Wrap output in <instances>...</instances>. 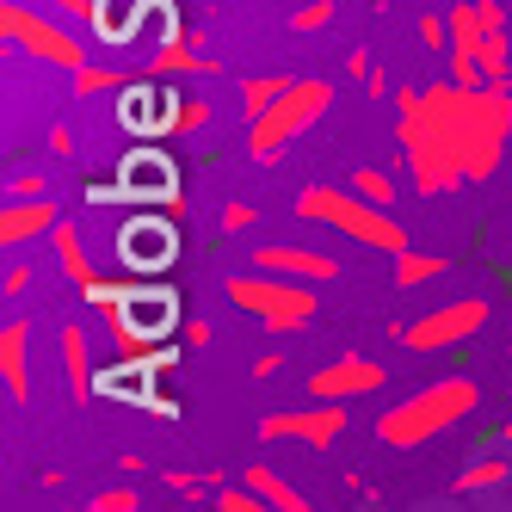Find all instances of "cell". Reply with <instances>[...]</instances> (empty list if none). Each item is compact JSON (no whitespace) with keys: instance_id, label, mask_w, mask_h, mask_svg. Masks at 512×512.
<instances>
[{"instance_id":"cell-20","label":"cell","mask_w":512,"mask_h":512,"mask_svg":"<svg viewBox=\"0 0 512 512\" xmlns=\"http://www.w3.org/2000/svg\"><path fill=\"white\" fill-rule=\"evenodd\" d=\"M241 482H253V494H260L266 506H278V512H303V506H309V500H303L297 488H290L278 469H266V463H253V469L241 475Z\"/></svg>"},{"instance_id":"cell-22","label":"cell","mask_w":512,"mask_h":512,"mask_svg":"<svg viewBox=\"0 0 512 512\" xmlns=\"http://www.w3.org/2000/svg\"><path fill=\"white\" fill-rule=\"evenodd\" d=\"M432 278H445V260L438 253H395V284H432Z\"/></svg>"},{"instance_id":"cell-13","label":"cell","mask_w":512,"mask_h":512,"mask_svg":"<svg viewBox=\"0 0 512 512\" xmlns=\"http://www.w3.org/2000/svg\"><path fill=\"white\" fill-rule=\"evenodd\" d=\"M118 321H130V327H142L149 340H167L173 327H179V297L173 290H130V303L124 309H112ZM105 315V321H112Z\"/></svg>"},{"instance_id":"cell-34","label":"cell","mask_w":512,"mask_h":512,"mask_svg":"<svg viewBox=\"0 0 512 512\" xmlns=\"http://www.w3.org/2000/svg\"><path fill=\"white\" fill-rule=\"evenodd\" d=\"M25 284H31V266H7V284H0V290H7V297H19Z\"/></svg>"},{"instance_id":"cell-1","label":"cell","mask_w":512,"mask_h":512,"mask_svg":"<svg viewBox=\"0 0 512 512\" xmlns=\"http://www.w3.org/2000/svg\"><path fill=\"white\" fill-rule=\"evenodd\" d=\"M506 130H512V87H463L438 81L426 93L401 87V161L426 198L463 186V179H494L506 161Z\"/></svg>"},{"instance_id":"cell-14","label":"cell","mask_w":512,"mask_h":512,"mask_svg":"<svg viewBox=\"0 0 512 512\" xmlns=\"http://www.w3.org/2000/svg\"><path fill=\"white\" fill-rule=\"evenodd\" d=\"M56 223H62V216H56L50 198H13L7 216H0V241H7V247H25L31 235H50Z\"/></svg>"},{"instance_id":"cell-27","label":"cell","mask_w":512,"mask_h":512,"mask_svg":"<svg viewBox=\"0 0 512 512\" xmlns=\"http://www.w3.org/2000/svg\"><path fill=\"white\" fill-rule=\"evenodd\" d=\"M93 512H136V488H105V494H93Z\"/></svg>"},{"instance_id":"cell-11","label":"cell","mask_w":512,"mask_h":512,"mask_svg":"<svg viewBox=\"0 0 512 512\" xmlns=\"http://www.w3.org/2000/svg\"><path fill=\"white\" fill-rule=\"evenodd\" d=\"M340 432H346V401H315V408L260 420V438H297V445H315V451H327Z\"/></svg>"},{"instance_id":"cell-10","label":"cell","mask_w":512,"mask_h":512,"mask_svg":"<svg viewBox=\"0 0 512 512\" xmlns=\"http://www.w3.org/2000/svg\"><path fill=\"white\" fill-rule=\"evenodd\" d=\"M383 383H389V371H383L377 358H364V352H340L334 364L309 371V395L315 401H352V395H371Z\"/></svg>"},{"instance_id":"cell-9","label":"cell","mask_w":512,"mask_h":512,"mask_svg":"<svg viewBox=\"0 0 512 512\" xmlns=\"http://www.w3.org/2000/svg\"><path fill=\"white\" fill-rule=\"evenodd\" d=\"M179 216L167 210V216H130V223L118 229V260L130 266V272H167L173 260H179Z\"/></svg>"},{"instance_id":"cell-2","label":"cell","mask_w":512,"mask_h":512,"mask_svg":"<svg viewBox=\"0 0 512 512\" xmlns=\"http://www.w3.org/2000/svg\"><path fill=\"white\" fill-rule=\"evenodd\" d=\"M463 414H475V383H469V377H438V383H426L420 395L395 401V408L377 420V438H383L389 451H420L426 438L451 432Z\"/></svg>"},{"instance_id":"cell-12","label":"cell","mask_w":512,"mask_h":512,"mask_svg":"<svg viewBox=\"0 0 512 512\" xmlns=\"http://www.w3.org/2000/svg\"><path fill=\"white\" fill-rule=\"evenodd\" d=\"M253 266H260V272H284V278H303V284H334V278H340V266L327 260V253H315V247H290V241H278V247H253Z\"/></svg>"},{"instance_id":"cell-7","label":"cell","mask_w":512,"mask_h":512,"mask_svg":"<svg viewBox=\"0 0 512 512\" xmlns=\"http://www.w3.org/2000/svg\"><path fill=\"white\" fill-rule=\"evenodd\" d=\"M87 204H167L173 216H186V198H179V173L167 155L155 149H136L118 167V186H93Z\"/></svg>"},{"instance_id":"cell-33","label":"cell","mask_w":512,"mask_h":512,"mask_svg":"<svg viewBox=\"0 0 512 512\" xmlns=\"http://www.w3.org/2000/svg\"><path fill=\"white\" fill-rule=\"evenodd\" d=\"M13 198H44V179L38 173H19L13 179Z\"/></svg>"},{"instance_id":"cell-37","label":"cell","mask_w":512,"mask_h":512,"mask_svg":"<svg viewBox=\"0 0 512 512\" xmlns=\"http://www.w3.org/2000/svg\"><path fill=\"white\" fill-rule=\"evenodd\" d=\"M506 358H512V346H506Z\"/></svg>"},{"instance_id":"cell-4","label":"cell","mask_w":512,"mask_h":512,"mask_svg":"<svg viewBox=\"0 0 512 512\" xmlns=\"http://www.w3.org/2000/svg\"><path fill=\"white\" fill-rule=\"evenodd\" d=\"M223 290H229L235 309H247L253 321H266L272 334H297V327L315 321V290L303 278H284V272H260V266H253V272L223 278Z\"/></svg>"},{"instance_id":"cell-28","label":"cell","mask_w":512,"mask_h":512,"mask_svg":"<svg viewBox=\"0 0 512 512\" xmlns=\"http://www.w3.org/2000/svg\"><path fill=\"white\" fill-rule=\"evenodd\" d=\"M44 7H50L56 19H68V25H87V19H93V0H44Z\"/></svg>"},{"instance_id":"cell-36","label":"cell","mask_w":512,"mask_h":512,"mask_svg":"<svg viewBox=\"0 0 512 512\" xmlns=\"http://www.w3.org/2000/svg\"><path fill=\"white\" fill-rule=\"evenodd\" d=\"M500 438H506V445H512V414H506V426H500Z\"/></svg>"},{"instance_id":"cell-32","label":"cell","mask_w":512,"mask_h":512,"mask_svg":"<svg viewBox=\"0 0 512 512\" xmlns=\"http://www.w3.org/2000/svg\"><path fill=\"white\" fill-rule=\"evenodd\" d=\"M223 229H253V210L247 204H223Z\"/></svg>"},{"instance_id":"cell-17","label":"cell","mask_w":512,"mask_h":512,"mask_svg":"<svg viewBox=\"0 0 512 512\" xmlns=\"http://www.w3.org/2000/svg\"><path fill=\"white\" fill-rule=\"evenodd\" d=\"M50 241H56V260H62V272L75 278V290H93L99 284V272H93V260H87V241L68 229V223H56L50 229Z\"/></svg>"},{"instance_id":"cell-3","label":"cell","mask_w":512,"mask_h":512,"mask_svg":"<svg viewBox=\"0 0 512 512\" xmlns=\"http://www.w3.org/2000/svg\"><path fill=\"white\" fill-rule=\"evenodd\" d=\"M297 216H309V223H327V229H340L364 247H377V253H408V229L395 223V216L383 204H371L364 192H334V186H303L297 192Z\"/></svg>"},{"instance_id":"cell-21","label":"cell","mask_w":512,"mask_h":512,"mask_svg":"<svg viewBox=\"0 0 512 512\" xmlns=\"http://www.w3.org/2000/svg\"><path fill=\"white\" fill-rule=\"evenodd\" d=\"M290 81H297V75H247V81H241V112H247V124L260 118V112H266V105H272Z\"/></svg>"},{"instance_id":"cell-5","label":"cell","mask_w":512,"mask_h":512,"mask_svg":"<svg viewBox=\"0 0 512 512\" xmlns=\"http://www.w3.org/2000/svg\"><path fill=\"white\" fill-rule=\"evenodd\" d=\"M327 105H334V87H327V81H290V87L266 105V112L253 118L247 155H253V161H278V155H284V142H290V136H303V130L327 112Z\"/></svg>"},{"instance_id":"cell-15","label":"cell","mask_w":512,"mask_h":512,"mask_svg":"<svg viewBox=\"0 0 512 512\" xmlns=\"http://www.w3.org/2000/svg\"><path fill=\"white\" fill-rule=\"evenodd\" d=\"M0 377H7V395L19 401H31V358H25V321H7L0 327Z\"/></svg>"},{"instance_id":"cell-18","label":"cell","mask_w":512,"mask_h":512,"mask_svg":"<svg viewBox=\"0 0 512 512\" xmlns=\"http://www.w3.org/2000/svg\"><path fill=\"white\" fill-rule=\"evenodd\" d=\"M512 482V457L506 451H494V457H475V463H463V475H457V494H494V488H506Z\"/></svg>"},{"instance_id":"cell-31","label":"cell","mask_w":512,"mask_h":512,"mask_svg":"<svg viewBox=\"0 0 512 512\" xmlns=\"http://www.w3.org/2000/svg\"><path fill=\"white\" fill-rule=\"evenodd\" d=\"M420 44H451V19H420Z\"/></svg>"},{"instance_id":"cell-24","label":"cell","mask_w":512,"mask_h":512,"mask_svg":"<svg viewBox=\"0 0 512 512\" xmlns=\"http://www.w3.org/2000/svg\"><path fill=\"white\" fill-rule=\"evenodd\" d=\"M352 192H364L371 204H383V210H389V204H395V179H389L383 167H358V173H352Z\"/></svg>"},{"instance_id":"cell-30","label":"cell","mask_w":512,"mask_h":512,"mask_svg":"<svg viewBox=\"0 0 512 512\" xmlns=\"http://www.w3.org/2000/svg\"><path fill=\"white\" fill-rule=\"evenodd\" d=\"M99 87H118V75H105V68H75V93H99Z\"/></svg>"},{"instance_id":"cell-19","label":"cell","mask_w":512,"mask_h":512,"mask_svg":"<svg viewBox=\"0 0 512 512\" xmlns=\"http://www.w3.org/2000/svg\"><path fill=\"white\" fill-rule=\"evenodd\" d=\"M155 75H204L198 38H186V31H167V44L155 50Z\"/></svg>"},{"instance_id":"cell-29","label":"cell","mask_w":512,"mask_h":512,"mask_svg":"<svg viewBox=\"0 0 512 512\" xmlns=\"http://www.w3.org/2000/svg\"><path fill=\"white\" fill-rule=\"evenodd\" d=\"M210 124V105L204 99H186V105H179V118H173V130H204Z\"/></svg>"},{"instance_id":"cell-23","label":"cell","mask_w":512,"mask_h":512,"mask_svg":"<svg viewBox=\"0 0 512 512\" xmlns=\"http://www.w3.org/2000/svg\"><path fill=\"white\" fill-rule=\"evenodd\" d=\"M87 25H93V38H99V44H112V50H124V44L136 38L130 19L118 25V7H112V0H93V19H87Z\"/></svg>"},{"instance_id":"cell-8","label":"cell","mask_w":512,"mask_h":512,"mask_svg":"<svg viewBox=\"0 0 512 512\" xmlns=\"http://www.w3.org/2000/svg\"><path fill=\"white\" fill-rule=\"evenodd\" d=\"M482 321H488V303L482 297H463V303H445V309H432L408 327H395V340L408 346V352H451L463 340L482 334Z\"/></svg>"},{"instance_id":"cell-26","label":"cell","mask_w":512,"mask_h":512,"mask_svg":"<svg viewBox=\"0 0 512 512\" xmlns=\"http://www.w3.org/2000/svg\"><path fill=\"white\" fill-rule=\"evenodd\" d=\"M210 500H216V506H223V512H253V506H266L260 494H253V482H241V488H216Z\"/></svg>"},{"instance_id":"cell-35","label":"cell","mask_w":512,"mask_h":512,"mask_svg":"<svg viewBox=\"0 0 512 512\" xmlns=\"http://www.w3.org/2000/svg\"><path fill=\"white\" fill-rule=\"evenodd\" d=\"M50 155H75V130H50Z\"/></svg>"},{"instance_id":"cell-6","label":"cell","mask_w":512,"mask_h":512,"mask_svg":"<svg viewBox=\"0 0 512 512\" xmlns=\"http://www.w3.org/2000/svg\"><path fill=\"white\" fill-rule=\"evenodd\" d=\"M0 31H7L13 50L38 56V62H50V68H68V75H75V68H87V44L75 38V25L56 19L50 7L31 13V7H19V0H7V7H0Z\"/></svg>"},{"instance_id":"cell-25","label":"cell","mask_w":512,"mask_h":512,"mask_svg":"<svg viewBox=\"0 0 512 512\" xmlns=\"http://www.w3.org/2000/svg\"><path fill=\"white\" fill-rule=\"evenodd\" d=\"M327 25H334V0H315V7L290 13V31H327Z\"/></svg>"},{"instance_id":"cell-16","label":"cell","mask_w":512,"mask_h":512,"mask_svg":"<svg viewBox=\"0 0 512 512\" xmlns=\"http://www.w3.org/2000/svg\"><path fill=\"white\" fill-rule=\"evenodd\" d=\"M62 364H68V383H75V401L99 395V377H93V358H87V327H75V321L62 327Z\"/></svg>"}]
</instances>
